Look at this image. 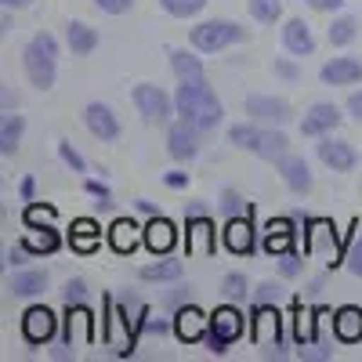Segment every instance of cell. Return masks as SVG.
Instances as JSON below:
<instances>
[{"instance_id":"1","label":"cell","mask_w":362,"mask_h":362,"mask_svg":"<svg viewBox=\"0 0 362 362\" xmlns=\"http://www.w3.org/2000/svg\"><path fill=\"white\" fill-rule=\"evenodd\" d=\"M174 109L181 119L196 124L199 131H218L225 119V105L214 95V87L206 83V76H192V80H177L174 90Z\"/></svg>"},{"instance_id":"2","label":"cell","mask_w":362,"mask_h":362,"mask_svg":"<svg viewBox=\"0 0 362 362\" xmlns=\"http://www.w3.org/2000/svg\"><path fill=\"white\" fill-rule=\"evenodd\" d=\"M22 66H25L29 83L40 87V90H51L54 73H58V40L51 33H37L22 51Z\"/></svg>"},{"instance_id":"3","label":"cell","mask_w":362,"mask_h":362,"mask_svg":"<svg viewBox=\"0 0 362 362\" xmlns=\"http://www.w3.org/2000/svg\"><path fill=\"white\" fill-rule=\"evenodd\" d=\"M247 40V29L239 22H228V18H210V22H199L192 29V47L199 54H218L232 44H243Z\"/></svg>"},{"instance_id":"4","label":"cell","mask_w":362,"mask_h":362,"mask_svg":"<svg viewBox=\"0 0 362 362\" xmlns=\"http://www.w3.org/2000/svg\"><path fill=\"white\" fill-rule=\"evenodd\" d=\"M243 329H247V319L239 315L235 300H232V305H221V308L210 312V329H206L203 344L214 351V355H225L228 344H235L239 337H243Z\"/></svg>"},{"instance_id":"5","label":"cell","mask_w":362,"mask_h":362,"mask_svg":"<svg viewBox=\"0 0 362 362\" xmlns=\"http://www.w3.org/2000/svg\"><path fill=\"white\" fill-rule=\"evenodd\" d=\"M131 98H134V109H138V116L145 119V124H167V119L177 112L174 98L156 83H138L131 90Z\"/></svg>"},{"instance_id":"6","label":"cell","mask_w":362,"mask_h":362,"mask_svg":"<svg viewBox=\"0 0 362 362\" xmlns=\"http://www.w3.org/2000/svg\"><path fill=\"white\" fill-rule=\"evenodd\" d=\"M243 112L254 119V124H272V127H283L286 119L293 116L290 102L276 98V95H250V98H243Z\"/></svg>"},{"instance_id":"7","label":"cell","mask_w":362,"mask_h":362,"mask_svg":"<svg viewBox=\"0 0 362 362\" xmlns=\"http://www.w3.org/2000/svg\"><path fill=\"white\" fill-rule=\"evenodd\" d=\"M199 127L196 124H189V119H174L170 124V131H167V153L177 160V163H189L192 156H199Z\"/></svg>"},{"instance_id":"8","label":"cell","mask_w":362,"mask_h":362,"mask_svg":"<svg viewBox=\"0 0 362 362\" xmlns=\"http://www.w3.org/2000/svg\"><path fill=\"white\" fill-rule=\"evenodd\" d=\"M319 160L334 170V174H351L355 167H358V153L351 148V141H344V138H334V134H322V141H319Z\"/></svg>"},{"instance_id":"9","label":"cell","mask_w":362,"mask_h":362,"mask_svg":"<svg viewBox=\"0 0 362 362\" xmlns=\"http://www.w3.org/2000/svg\"><path fill=\"white\" fill-rule=\"evenodd\" d=\"M58 329V319L47 305H29L25 315H22V337L29 344H47Z\"/></svg>"},{"instance_id":"10","label":"cell","mask_w":362,"mask_h":362,"mask_svg":"<svg viewBox=\"0 0 362 362\" xmlns=\"http://www.w3.org/2000/svg\"><path fill=\"white\" fill-rule=\"evenodd\" d=\"M341 109L334 105V102H315L308 112H305V119H300V134L305 138H322V134H334L337 127H341Z\"/></svg>"},{"instance_id":"11","label":"cell","mask_w":362,"mask_h":362,"mask_svg":"<svg viewBox=\"0 0 362 362\" xmlns=\"http://www.w3.org/2000/svg\"><path fill=\"white\" fill-rule=\"evenodd\" d=\"M83 124H87V131L95 134L98 141H116L119 138V119H116V112L105 105V102H90L87 109H83Z\"/></svg>"},{"instance_id":"12","label":"cell","mask_w":362,"mask_h":362,"mask_svg":"<svg viewBox=\"0 0 362 362\" xmlns=\"http://www.w3.org/2000/svg\"><path fill=\"white\" fill-rule=\"evenodd\" d=\"M319 80L326 87H351L362 80V62L351 54H341V58H329V62L319 69Z\"/></svg>"},{"instance_id":"13","label":"cell","mask_w":362,"mask_h":362,"mask_svg":"<svg viewBox=\"0 0 362 362\" xmlns=\"http://www.w3.org/2000/svg\"><path fill=\"white\" fill-rule=\"evenodd\" d=\"M276 167H279V174H283V185H286L290 192H297V196L312 192V167H308V160H305V156L286 153Z\"/></svg>"},{"instance_id":"14","label":"cell","mask_w":362,"mask_h":362,"mask_svg":"<svg viewBox=\"0 0 362 362\" xmlns=\"http://www.w3.org/2000/svg\"><path fill=\"white\" fill-rule=\"evenodd\" d=\"M47 290V272L40 268H15L8 276V293L22 297V300H37Z\"/></svg>"},{"instance_id":"15","label":"cell","mask_w":362,"mask_h":362,"mask_svg":"<svg viewBox=\"0 0 362 362\" xmlns=\"http://www.w3.org/2000/svg\"><path fill=\"white\" fill-rule=\"evenodd\" d=\"M206 329H210V315H203L196 305H185V308L174 312V334H177V341H185V344L203 341Z\"/></svg>"},{"instance_id":"16","label":"cell","mask_w":362,"mask_h":362,"mask_svg":"<svg viewBox=\"0 0 362 362\" xmlns=\"http://www.w3.org/2000/svg\"><path fill=\"white\" fill-rule=\"evenodd\" d=\"M283 47L293 58H308L315 51V37H312V25L305 18H286L283 22Z\"/></svg>"},{"instance_id":"17","label":"cell","mask_w":362,"mask_h":362,"mask_svg":"<svg viewBox=\"0 0 362 362\" xmlns=\"http://www.w3.org/2000/svg\"><path fill=\"white\" fill-rule=\"evenodd\" d=\"M138 243H145V228H138L131 218H116L109 228V247L116 254H131Z\"/></svg>"},{"instance_id":"18","label":"cell","mask_w":362,"mask_h":362,"mask_svg":"<svg viewBox=\"0 0 362 362\" xmlns=\"http://www.w3.org/2000/svg\"><path fill=\"white\" fill-rule=\"evenodd\" d=\"M221 239H225V247H228L232 254H239V257L250 254V250H254V228H250V218H228Z\"/></svg>"},{"instance_id":"19","label":"cell","mask_w":362,"mask_h":362,"mask_svg":"<svg viewBox=\"0 0 362 362\" xmlns=\"http://www.w3.org/2000/svg\"><path fill=\"white\" fill-rule=\"evenodd\" d=\"M334 334H337V341H344V344L362 341V308H358V305H344V308L334 312Z\"/></svg>"},{"instance_id":"20","label":"cell","mask_w":362,"mask_h":362,"mask_svg":"<svg viewBox=\"0 0 362 362\" xmlns=\"http://www.w3.org/2000/svg\"><path fill=\"white\" fill-rule=\"evenodd\" d=\"M174 225L163 218V214H156V218H148V225H145V247L153 250V254H167L170 247H174Z\"/></svg>"},{"instance_id":"21","label":"cell","mask_w":362,"mask_h":362,"mask_svg":"<svg viewBox=\"0 0 362 362\" xmlns=\"http://www.w3.org/2000/svg\"><path fill=\"white\" fill-rule=\"evenodd\" d=\"M22 134H25V119L8 109L4 119H0V156H15L22 145Z\"/></svg>"},{"instance_id":"22","label":"cell","mask_w":362,"mask_h":362,"mask_svg":"<svg viewBox=\"0 0 362 362\" xmlns=\"http://www.w3.org/2000/svg\"><path fill=\"white\" fill-rule=\"evenodd\" d=\"M66 47L73 54H90L98 47V29L87 25V22H69L66 25Z\"/></svg>"},{"instance_id":"23","label":"cell","mask_w":362,"mask_h":362,"mask_svg":"<svg viewBox=\"0 0 362 362\" xmlns=\"http://www.w3.org/2000/svg\"><path fill=\"white\" fill-rule=\"evenodd\" d=\"M286 153H290V141H286L283 131H261V141L254 148V156H261L264 163H279Z\"/></svg>"},{"instance_id":"24","label":"cell","mask_w":362,"mask_h":362,"mask_svg":"<svg viewBox=\"0 0 362 362\" xmlns=\"http://www.w3.org/2000/svg\"><path fill=\"white\" fill-rule=\"evenodd\" d=\"M138 276L145 279V283H174V279H181L185 276V264L181 261H170V257H163V261H153V264H145Z\"/></svg>"},{"instance_id":"25","label":"cell","mask_w":362,"mask_h":362,"mask_svg":"<svg viewBox=\"0 0 362 362\" xmlns=\"http://www.w3.org/2000/svg\"><path fill=\"white\" fill-rule=\"evenodd\" d=\"M192 250H203V254L214 250V221H210L206 214L203 218H189V254Z\"/></svg>"},{"instance_id":"26","label":"cell","mask_w":362,"mask_h":362,"mask_svg":"<svg viewBox=\"0 0 362 362\" xmlns=\"http://www.w3.org/2000/svg\"><path fill=\"white\" fill-rule=\"evenodd\" d=\"M326 37H329V44H334V47H348L358 37V18L355 15H337L334 22H329Z\"/></svg>"},{"instance_id":"27","label":"cell","mask_w":362,"mask_h":362,"mask_svg":"<svg viewBox=\"0 0 362 362\" xmlns=\"http://www.w3.org/2000/svg\"><path fill=\"white\" fill-rule=\"evenodd\" d=\"M170 69L177 73V80L203 76V62H199L192 51H185V47H174V51H170Z\"/></svg>"},{"instance_id":"28","label":"cell","mask_w":362,"mask_h":362,"mask_svg":"<svg viewBox=\"0 0 362 362\" xmlns=\"http://www.w3.org/2000/svg\"><path fill=\"white\" fill-rule=\"evenodd\" d=\"M69 243L76 247V250H95L98 243H102V228L95 225V221H76L73 225V232H69Z\"/></svg>"},{"instance_id":"29","label":"cell","mask_w":362,"mask_h":362,"mask_svg":"<svg viewBox=\"0 0 362 362\" xmlns=\"http://www.w3.org/2000/svg\"><path fill=\"white\" fill-rule=\"evenodd\" d=\"M264 250L268 254H286V250H293V232L286 228V225H276V221H272V228L264 232Z\"/></svg>"},{"instance_id":"30","label":"cell","mask_w":362,"mask_h":362,"mask_svg":"<svg viewBox=\"0 0 362 362\" xmlns=\"http://www.w3.org/2000/svg\"><path fill=\"white\" fill-rule=\"evenodd\" d=\"M228 141L235 145V148H247V153H254L257 148V141H261V127L254 124H235V127H228Z\"/></svg>"},{"instance_id":"31","label":"cell","mask_w":362,"mask_h":362,"mask_svg":"<svg viewBox=\"0 0 362 362\" xmlns=\"http://www.w3.org/2000/svg\"><path fill=\"white\" fill-rule=\"evenodd\" d=\"M247 4H250V15L261 25H276L283 18V0H247Z\"/></svg>"},{"instance_id":"32","label":"cell","mask_w":362,"mask_h":362,"mask_svg":"<svg viewBox=\"0 0 362 362\" xmlns=\"http://www.w3.org/2000/svg\"><path fill=\"white\" fill-rule=\"evenodd\" d=\"M221 290H225L228 300H235V305H239V300H247V297H254V290H250V283H247L243 272H228L225 283H221Z\"/></svg>"},{"instance_id":"33","label":"cell","mask_w":362,"mask_h":362,"mask_svg":"<svg viewBox=\"0 0 362 362\" xmlns=\"http://www.w3.org/2000/svg\"><path fill=\"white\" fill-rule=\"evenodd\" d=\"M160 8H163L170 18H196V15L206 8V0H160Z\"/></svg>"},{"instance_id":"34","label":"cell","mask_w":362,"mask_h":362,"mask_svg":"<svg viewBox=\"0 0 362 362\" xmlns=\"http://www.w3.org/2000/svg\"><path fill=\"white\" fill-rule=\"evenodd\" d=\"M218 206H221L225 218H250V203L239 196V192H232V189L221 192V203H218Z\"/></svg>"},{"instance_id":"35","label":"cell","mask_w":362,"mask_h":362,"mask_svg":"<svg viewBox=\"0 0 362 362\" xmlns=\"http://www.w3.org/2000/svg\"><path fill=\"white\" fill-rule=\"evenodd\" d=\"M37 232H40V235H29L25 243L33 247L37 254H54V250H58V243H62V239H58V232H54L51 225H44V228H37Z\"/></svg>"},{"instance_id":"36","label":"cell","mask_w":362,"mask_h":362,"mask_svg":"<svg viewBox=\"0 0 362 362\" xmlns=\"http://www.w3.org/2000/svg\"><path fill=\"white\" fill-rule=\"evenodd\" d=\"M279 300H283V286H276V283H261L254 290V305L257 308H272V305H279Z\"/></svg>"},{"instance_id":"37","label":"cell","mask_w":362,"mask_h":362,"mask_svg":"<svg viewBox=\"0 0 362 362\" xmlns=\"http://www.w3.org/2000/svg\"><path fill=\"white\" fill-rule=\"evenodd\" d=\"M58 156H62L66 167H73V174H87V163H83V156L73 148V141H58Z\"/></svg>"},{"instance_id":"38","label":"cell","mask_w":362,"mask_h":362,"mask_svg":"<svg viewBox=\"0 0 362 362\" xmlns=\"http://www.w3.org/2000/svg\"><path fill=\"white\" fill-rule=\"evenodd\" d=\"M279 272H283V279H297L300 272H305V261H300V254H297V250L279 254Z\"/></svg>"},{"instance_id":"39","label":"cell","mask_w":362,"mask_h":362,"mask_svg":"<svg viewBox=\"0 0 362 362\" xmlns=\"http://www.w3.org/2000/svg\"><path fill=\"white\" fill-rule=\"evenodd\" d=\"M62 297H66V308L83 305V300H87V283H83V279H69L66 290H62Z\"/></svg>"},{"instance_id":"40","label":"cell","mask_w":362,"mask_h":362,"mask_svg":"<svg viewBox=\"0 0 362 362\" xmlns=\"http://www.w3.org/2000/svg\"><path fill=\"white\" fill-rule=\"evenodd\" d=\"M348 272H351V276H362V232L351 239V247H348Z\"/></svg>"},{"instance_id":"41","label":"cell","mask_w":362,"mask_h":362,"mask_svg":"<svg viewBox=\"0 0 362 362\" xmlns=\"http://www.w3.org/2000/svg\"><path fill=\"white\" fill-rule=\"evenodd\" d=\"M95 8L105 15H127L134 8V0H95Z\"/></svg>"},{"instance_id":"42","label":"cell","mask_w":362,"mask_h":362,"mask_svg":"<svg viewBox=\"0 0 362 362\" xmlns=\"http://www.w3.org/2000/svg\"><path fill=\"white\" fill-rule=\"evenodd\" d=\"M29 257H37V250H33V247H29V243H25V239H22V243H18V247H11V250H8V264H18V268H22V264H25Z\"/></svg>"},{"instance_id":"43","label":"cell","mask_w":362,"mask_h":362,"mask_svg":"<svg viewBox=\"0 0 362 362\" xmlns=\"http://www.w3.org/2000/svg\"><path fill=\"white\" fill-rule=\"evenodd\" d=\"M167 305H170L174 312H177V308H185V305H192V286H181L177 293H170V297H167Z\"/></svg>"},{"instance_id":"44","label":"cell","mask_w":362,"mask_h":362,"mask_svg":"<svg viewBox=\"0 0 362 362\" xmlns=\"http://www.w3.org/2000/svg\"><path fill=\"white\" fill-rule=\"evenodd\" d=\"M348 116L355 119V124H362V90H351V95H348Z\"/></svg>"},{"instance_id":"45","label":"cell","mask_w":362,"mask_h":362,"mask_svg":"<svg viewBox=\"0 0 362 362\" xmlns=\"http://www.w3.org/2000/svg\"><path fill=\"white\" fill-rule=\"evenodd\" d=\"M163 185H167V189H185V185H189V174H185V170H167V174H163Z\"/></svg>"},{"instance_id":"46","label":"cell","mask_w":362,"mask_h":362,"mask_svg":"<svg viewBox=\"0 0 362 362\" xmlns=\"http://www.w3.org/2000/svg\"><path fill=\"white\" fill-rule=\"evenodd\" d=\"M305 4H308V8H315V11H329V15H334V11H341V8H344V0H305Z\"/></svg>"},{"instance_id":"47","label":"cell","mask_w":362,"mask_h":362,"mask_svg":"<svg viewBox=\"0 0 362 362\" xmlns=\"http://www.w3.org/2000/svg\"><path fill=\"white\" fill-rule=\"evenodd\" d=\"M276 73L283 76V80H297L300 73H297V66L293 62H286V58H276Z\"/></svg>"},{"instance_id":"48","label":"cell","mask_w":362,"mask_h":362,"mask_svg":"<svg viewBox=\"0 0 362 362\" xmlns=\"http://www.w3.org/2000/svg\"><path fill=\"white\" fill-rule=\"evenodd\" d=\"M145 329H148V334H167V329H174V322H167V319H160V322H145Z\"/></svg>"},{"instance_id":"49","label":"cell","mask_w":362,"mask_h":362,"mask_svg":"<svg viewBox=\"0 0 362 362\" xmlns=\"http://www.w3.org/2000/svg\"><path fill=\"white\" fill-rule=\"evenodd\" d=\"M203 214H206L203 203H189V206H185V221H189V218H203Z\"/></svg>"},{"instance_id":"50","label":"cell","mask_w":362,"mask_h":362,"mask_svg":"<svg viewBox=\"0 0 362 362\" xmlns=\"http://www.w3.org/2000/svg\"><path fill=\"white\" fill-rule=\"evenodd\" d=\"M138 210H141V214H148V218H156V206L148 203V199H138Z\"/></svg>"},{"instance_id":"51","label":"cell","mask_w":362,"mask_h":362,"mask_svg":"<svg viewBox=\"0 0 362 362\" xmlns=\"http://www.w3.org/2000/svg\"><path fill=\"white\" fill-rule=\"evenodd\" d=\"M0 4H4V8H29L33 0H0Z\"/></svg>"},{"instance_id":"52","label":"cell","mask_w":362,"mask_h":362,"mask_svg":"<svg viewBox=\"0 0 362 362\" xmlns=\"http://www.w3.org/2000/svg\"><path fill=\"white\" fill-rule=\"evenodd\" d=\"M22 196H25V199L33 196V177H25V181H22Z\"/></svg>"}]
</instances>
